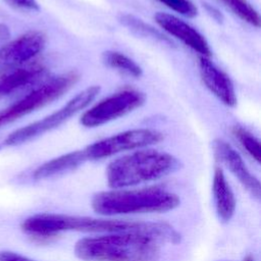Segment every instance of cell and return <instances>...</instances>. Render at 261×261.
I'll list each match as a JSON object with an SVG mask.
<instances>
[{
    "instance_id": "18",
    "label": "cell",
    "mask_w": 261,
    "mask_h": 261,
    "mask_svg": "<svg viewBox=\"0 0 261 261\" xmlns=\"http://www.w3.org/2000/svg\"><path fill=\"white\" fill-rule=\"evenodd\" d=\"M228 7L237 16L247 23L259 28L260 15L258 11L247 0H219Z\"/></svg>"
},
{
    "instance_id": "2",
    "label": "cell",
    "mask_w": 261,
    "mask_h": 261,
    "mask_svg": "<svg viewBox=\"0 0 261 261\" xmlns=\"http://www.w3.org/2000/svg\"><path fill=\"white\" fill-rule=\"evenodd\" d=\"M160 246L142 233H103L79 240L74 254L85 261H157Z\"/></svg>"
},
{
    "instance_id": "15",
    "label": "cell",
    "mask_w": 261,
    "mask_h": 261,
    "mask_svg": "<svg viewBox=\"0 0 261 261\" xmlns=\"http://www.w3.org/2000/svg\"><path fill=\"white\" fill-rule=\"evenodd\" d=\"M87 162L86 156L82 150H75L66 154L50 159L39 165L32 173L35 180H42L58 176L75 170Z\"/></svg>"
},
{
    "instance_id": "25",
    "label": "cell",
    "mask_w": 261,
    "mask_h": 261,
    "mask_svg": "<svg viewBox=\"0 0 261 261\" xmlns=\"http://www.w3.org/2000/svg\"><path fill=\"white\" fill-rule=\"evenodd\" d=\"M244 261H254V259H253V257L248 256V257H246V258L244 259Z\"/></svg>"
},
{
    "instance_id": "9",
    "label": "cell",
    "mask_w": 261,
    "mask_h": 261,
    "mask_svg": "<svg viewBox=\"0 0 261 261\" xmlns=\"http://www.w3.org/2000/svg\"><path fill=\"white\" fill-rule=\"evenodd\" d=\"M46 45V36L40 31L27 32L0 45V70L29 63Z\"/></svg>"
},
{
    "instance_id": "10",
    "label": "cell",
    "mask_w": 261,
    "mask_h": 261,
    "mask_svg": "<svg viewBox=\"0 0 261 261\" xmlns=\"http://www.w3.org/2000/svg\"><path fill=\"white\" fill-rule=\"evenodd\" d=\"M213 152L216 158L232 173L244 189L255 199L259 200L261 186L259 179L250 171L242 156L227 142L216 139L212 143Z\"/></svg>"
},
{
    "instance_id": "11",
    "label": "cell",
    "mask_w": 261,
    "mask_h": 261,
    "mask_svg": "<svg viewBox=\"0 0 261 261\" xmlns=\"http://www.w3.org/2000/svg\"><path fill=\"white\" fill-rule=\"evenodd\" d=\"M156 23L169 36L179 40L200 56L210 57L211 49L206 38L193 25L170 13L157 12L154 15Z\"/></svg>"
},
{
    "instance_id": "1",
    "label": "cell",
    "mask_w": 261,
    "mask_h": 261,
    "mask_svg": "<svg viewBox=\"0 0 261 261\" xmlns=\"http://www.w3.org/2000/svg\"><path fill=\"white\" fill-rule=\"evenodd\" d=\"M21 229L35 239H49L61 232L79 231L98 234L135 232L148 236L159 244L180 243V233L170 224L161 221H137L114 218L67 215L61 213H39L25 218Z\"/></svg>"
},
{
    "instance_id": "19",
    "label": "cell",
    "mask_w": 261,
    "mask_h": 261,
    "mask_svg": "<svg viewBox=\"0 0 261 261\" xmlns=\"http://www.w3.org/2000/svg\"><path fill=\"white\" fill-rule=\"evenodd\" d=\"M232 134L236 139L239 141L242 148L247 152V154L255 160L257 163H260L261 160V146L260 141L248 129L243 126L236 125L232 128Z\"/></svg>"
},
{
    "instance_id": "4",
    "label": "cell",
    "mask_w": 261,
    "mask_h": 261,
    "mask_svg": "<svg viewBox=\"0 0 261 261\" xmlns=\"http://www.w3.org/2000/svg\"><path fill=\"white\" fill-rule=\"evenodd\" d=\"M179 197L160 187L138 189H112L95 194L92 198V208L103 216L162 213L177 208Z\"/></svg>"
},
{
    "instance_id": "8",
    "label": "cell",
    "mask_w": 261,
    "mask_h": 261,
    "mask_svg": "<svg viewBox=\"0 0 261 261\" xmlns=\"http://www.w3.org/2000/svg\"><path fill=\"white\" fill-rule=\"evenodd\" d=\"M145 100V95L140 91L121 90L87 109L83 113L80 122L85 127L100 126L141 107Z\"/></svg>"
},
{
    "instance_id": "16",
    "label": "cell",
    "mask_w": 261,
    "mask_h": 261,
    "mask_svg": "<svg viewBox=\"0 0 261 261\" xmlns=\"http://www.w3.org/2000/svg\"><path fill=\"white\" fill-rule=\"evenodd\" d=\"M102 60L107 66L129 76L140 77L143 74L142 67L134 59L121 52L113 50L105 51L102 54Z\"/></svg>"
},
{
    "instance_id": "22",
    "label": "cell",
    "mask_w": 261,
    "mask_h": 261,
    "mask_svg": "<svg viewBox=\"0 0 261 261\" xmlns=\"http://www.w3.org/2000/svg\"><path fill=\"white\" fill-rule=\"evenodd\" d=\"M0 261H35L11 251H0Z\"/></svg>"
},
{
    "instance_id": "24",
    "label": "cell",
    "mask_w": 261,
    "mask_h": 261,
    "mask_svg": "<svg viewBox=\"0 0 261 261\" xmlns=\"http://www.w3.org/2000/svg\"><path fill=\"white\" fill-rule=\"evenodd\" d=\"M207 9H208V11L210 12V14L212 15L213 18L217 19L218 21H221V20H222V15H221V13H220L216 8H214V7H212V6H207Z\"/></svg>"
},
{
    "instance_id": "12",
    "label": "cell",
    "mask_w": 261,
    "mask_h": 261,
    "mask_svg": "<svg viewBox=\"0 0 261 261\" xmlns=\"http://www.w3.org/2000/svg\"><path fill=\"white\" fill-rule=\"evenodd\" d=\"M199 72L207 89L224 105L234 107L237 105V93L230 77L215 65L209 57L200 56L198 61Z\"/></svg>"
},
{
    "instance_id": "6",
    "label": "cell",
    "mask_w": 261,
    "mask_h": 261,
    "mask_svg": "<svg viewBox=\"0 0 261 261\" xmlns=\"http://www.w3.org/2000/svg\"><path fill=\"white\" fill-rule=\"evenodd\" d=\"M79 80L73 72H66L47 81L24 97L0 110V129L17 119L37 111L65 94Z\"/></svg>"
},
{
    "instance_id": "13",
    "label": "cell",
    "mask_w": 261,
    "mask_h": 261,
    "mask_svg": "<svg viewBox=\"0 0 261 261\" xmlns=\"http://www.w3.org/2000/svg\"><path fill=\"white\" fill-rule=\"evenodd\" d=\"M45 72L46 68L36 63H25L0 70V100L35 83Z\"/></svg>"
},
{
    "instance_id": "26",
    "label": "cell",
    "mask_w": 261,
    "mask_h": 261,
    "mask_svg": "<svg viewBox=\"0 0 261 261\" xmlns=\"http://www.w3.org/2000/svg\"><path fill=\"white\" fill-rule=\"evenodd\" d=\"M0 148H1V147H0Z\"/></svg>"
},
{
    "instance_id": "7",
    "label": "cell",
    "mask_w": 261,
    "mask_h": 261,
    "mask_svg": "<svg viewBox=\"0 0 261 261\" xmlns=\"http://www.w3.org/2000/svg\"><path fill=\"white\" fill-rule=\"evenodd\" d=\"M163 140L162 133L152 128H134L94 142L83 149L87 161L100 160L122 152L134 151L157 144Z\"/></svg>"
},
{
    "instance_id": "3",
    "label": "cell",
    "mask_w": 261,
    "mask_h": 261,
    "mask_svg": "<svg viewBox=\"0 0 261 261\" xmlns=\"http://www.w3.org/2000/svg\"><path fill=\"white\" fill-rule=\"evenodd\" d=\"M179 168L180 161L173 155L146 147L112 160L106 168V180L111 189L132 188L165 177Z\"/></svg>"
},
{
    "instance_id": "17",
    "label": "cell",
    "mask_w": 261,
    "mask_h": 261,
    "mask_svg": "<svg viewBox=\"0 0 261 261\" xmlns=\"http://www.w3.org/2000/svg\"><path fill=\"white\" fill-rule=\"evenodd\" d=\"M120 20L123 25H125L133 32L137 33L138 35H141L143 37H148L165 44H171V41L167 37H165L159 30H156L154 27L150 25L149 23L143 21L142 19L134 15L123 14L120 17Z\"/></svg>"
},
{
    "instance_id": "23",
    "label": "cell",
    "mask_w": 261,
    "mask_h": 261,
    "mask_svg": "<svg viewBox=\"0 0 261 261\" xmlns=\"http://www.w3.org/2000/svg\"><path fill=\"white\" fill-rule=\"evenodd\" d=\"M9 37H10L9 28L6 24L0 22V45L6 43L9 39Z\"/></svg>"
},
{
    "instance_id": "20",
    "label": "cell",
    "mask_w": 261,
    "mask_h": 261,
    "mask_svg": "<svg viewBox=\"0 0 261 261\" xmlns=\"http://www.w3.org/2000/svg\"><path fill=\"white\" fill-rule=\"evenodd\" d=\"M169 9L186 17H195L198 14V8L191 0H158Z\"/></svg>"
},
{
    "instance_id": "5",
    "label": "cell",
    "mask_w": 261,
    "mask_h": 261,
    "mask_svg": "<svg viewBox=\"0 0 261 261\" xmlns=\"http://www.w3.org/2000/svg\"><path fill=\"white\" fill-rule=\"evenodd\" d=\"M100 90L99 86H90L84 89L56 111L9 134L3 142L4 145L18 146L55 129L86 109L98 96Z\"/></svg>"
},
{
    "instance_id": "21",
    "label": "cell",
    "mask_w": 261,
    "mask_h": 261,
    "mask_svg": "<svg viewBox=\"0 0 261 261\" xmlns=\"http://www.w3.org/2000/svg\"><path fill=\"white\" fill-rule=\"evenodd\" d=\"M11 7L22 11H39L40 6L37 0H4Z\"/></svg>"
},
{
    "instance_id": "14",
    "label": "cell",
    "mask_w": 261,
    "mask_h": 261,
    "mask_svg": "<svg viewBox=\"0 0 261 261\" xmlns=\"http://www.w3.org/2000/svg\"><path fill=\"white\" fill-rule=\"evenodd\" d=\"M212 193L218 218L228 222L234 215L237 200L226 176L220 167H215L212 180Z\"/></svg>"
}]
</instances>
